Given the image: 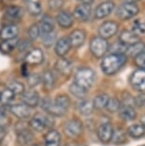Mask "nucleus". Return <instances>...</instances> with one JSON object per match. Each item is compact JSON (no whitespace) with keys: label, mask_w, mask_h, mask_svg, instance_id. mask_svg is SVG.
Segmentation results:
<instances>
[{"label":"nucleus","mask_w":145,"mask_h":146,"mask_svg":"<svg viewBox=\"0 0 145 146\" xmlns=\"http://www.w3.org/2000/svg\"><path fill=\"white\" fill-rule=\"evenodd\" d=\"M127 61V56L125 54L113 53L105 56L101 62V70L108 76L115 75L117 71L122 68V66Z\"/></svg>","instance_id":"nucleus-1"},{"label":"nucleus","mask_w":145,"mask_h":146,"mask_svg":"<svg viewBox=\"0 0 145 146\" xmlns=\"http://www.w3.org/2000/svg\"><path fill=\"white\" fill-rule=\"evenodd\" d=\"M95 74L91 68H81L75 76V83L88 91L95 83Z\"/></svg>","instance_id":"nucleus-2"},{"label":"nucleus","mask_w":145,"mask_h":146,"mask_svg":"<svg viewBox=\"0 0 145 146\" xmlns=\"http://www.w3.org/2000/svg\"><path fill=\"white\" fill-rule=\"evenodd\" d=\"M29 124L34 130L37 132H42L46 128L52 127L54 125V120L49 115L38 113V114H36L32 118Z\"/></svg>","instance_id":"nucleus-3"},{"label":"nucleus","mask_w":145,"mask_h":146,"mask_svg":"<svg viewBox=\"0 0 145 146\" xmlns=\"http://www.w3.org/2000/svg\"><path fill=\"white\" fill-rule=\"evenodd\" d=\"M109 44L107 40L104 38L97 36L93 38L91 43H90V51L93 54V56L100 58L106 54V52L108 51Z\"/></svg>","instance_id":"nucleus-4"},{"label":"nucleus","mask_w":145,"mask_h":146,"mask_svg":"<svg viewBox=\"0 0 145 146\" xmlns=\"http://www.w3.org/2000/svg\"><path fill=\"white\" fill-rule=\"evenodd\" d=\"M82 130H83L82 122L79 119H76V118L68 120L64 125L65 134L71 139L78 137L82 134Z\"/></svg>","instance_id":"nucleus-5"},{"label":"nucleus","mask_w":145,"mask_h":146,"mask_svg":"<svg viewBox=\"0 0 145 146\" xmlns=\"http://www.w3.org/2000/svg\"><path fill=\"white\" fill-rule=\"evenodd\" d=\"M138 13V7L133 2H126L119 7L117 11V15L120 19L126 20V19L134 17Z\"/></svg>","instance_id":"nucleus-6"},{"label":"nucleus","mask_w":145,"mask_h":146,"mask_svg":"<svg viewBox=\"0 0 145 146\" xmlns=\"http://www.w3.org/2000/svg\"><path fill=\"white\" fill-rule=\"evenodd\" d=\"M130 83L136 91L145 92V70L138 69L134 72L130 78Z\"/></svg>","instance_id":"nucleus-7"},{"label":"nucleus","mask_w":145,"mask_h":146,"mask_svg":"<svg viewBox=\"0 0 145 146\" xmlns=\"http://www.w3.org/2000/svg\"><path fill=\"white\" fill-rule=\"evenodd\" d=\"M119 30V25L115 21H106L103 24H101L99 29H98V34L100 37L107 39L112 37L113 35L117 34Z\"/></svg>","instance_id":"nucleus-8"},{"label":"nucleus","mask_w":145,"mask_h":146,"mask_svg":"<svg viewBox=\"0 0 145 146\" xmlns=\"http://www.w3.org/2000/svg\"><path fill=\"white\" fill-rule=\"evenodd\" d=\"M114 135V128L111 123L106 122L101 124L97 128V137L101 142H110L113 139Z\"/></svg>","instance_id":"nucleus-9"},{"label":"nucleus","mask_w":145,"mask_h":146,"mask_svg":"<svg viewBox=\"0 0 145 146\" xmlns=\"http://www.w3.org/2000/svg\"><path fill=\"white\" fill-rule=\"evenodd\" d=\"M41 107L43 108L45 112H47L48 114H50L52 115H56V117H61L63 115L66 111L63 109H61L60 107H58L54 103V101H53L51 98H44L42 101V105Z\"/></svg>","instance_id":"nucleus-10"},{"label":"nucleus","mask_w":145,"mask_h":146,"mask_svg":"<svg viewBox=\"0 0 145 146\" xmlns=\"http://www.w3.org/2000/svg\"><path fill=\"white\" fill-rule=\"evenodd\" d=\"M10 112L19 119H27L31 115V107L26 104H13L10 106Z\"/></svg>","instance_id":"nucleus-11"},{"label":"nucleus","mask_w":145,"mask_h":146,"mask_svg":"<svg viewBox=\"0 0 145 146\" xmlns=\"http://www.w3.org/2000/svg\"><path fill=\"white\" fill-rule=\"evenodd\" d=\"M91 4H80L77 7H75V11H73V17L79 21H86L91 15Z\"/></svg>","instance_id":"nucleus-12"},{"label":"nucleus","mask_w":145,"mask_h":146,"mask_svg":"<svg viewBox=\"0 0 145 146\" xmlns=\"http://www.w3.org/2000/svg\"><path fill=\"white\" fill-rule=\"evenodd\" d=\"M115 9V4L114 2L111 1H106L103 3L99 4L95 9V16L98 19L104 18L106 16H108L109 15H111L113 13V11Z\"/></svg>","instance_id":"nucleus-13"},{"label":"nucleus","mask_w":145,"mask_h":146,"mask_svg":"<svg viewBox=\"0 0 145 146\" xmlns=\"http://www.w3.org/2000/svg\"><path fill=\"white\" fill-rule=\"evenodd\" d=\"M25 60L28 64L38 65L41 64L43 62V60H44V54H43V52L39 48H35L27 54Z\"/></svg>","instance_id":"nucleus-14"},{"label":"nucleus","mask_w":145,"mask_h":146,"mask_svg":"<svg viewBox=\"0 0 145 146\" xmlns=\"http://www.w3.org/2000/svg\"><path fill=\"white\" fill-rule=\"evenodd\" d=\"M71 47H72V45H71L69 37L63 36V37L59 38V39L56 42V48H54V51H56V54L57 56H63L70 51Z\"/></svg>","instance_id":"nucleus-15"},{"label":"nucleus","mask_w":145,"mask_h":146,"mask_svg":"<svg viewBox=\"0 0 145 146\" xmlns=\"http://www.w3.org/2000/svg\"><path fill=\"white\" fill-rule=\"evenodd\" d=\"M21 98H22L24 104H26L29 107H36L39 104V95L34 90L24 92Z\"/></svg>","instance_id":"nucleus-16"},{"label":"nucleus","mask_w":145,"mask_h":146,"mask_svg":"<svg viewBox=\"0 0 145 146\" xmlns=\"http://www.w3.org/2000/svg\"><path fill=\"white\" fill-rule=\"evenodd\" d=\"M119 41L124 46H131L138 41H140L139 36L133 31H123L119 35Z\"/></svg>","instance_id":"nucleus-17"},{"label":"nucleus","mask_w":145,"mask_h":146,"mask_svg":"<svg viewBox=\"0 0 145 146\" xmlns=\"http://www.w3.org/2000/svg\"><path fill=\"white\" fill-rule=\"evenodd\" d=\"M56 70L63 76H70L73 70V64L67 58H59L54 64Z\"/></svg>","instance_id":"nucleus-18"},{"label":"nucleus","mask_w":145,"mask_h":146,"mask_svg":"<svg viewBox=\"0 0 145 146\" xmlns=\"http://www.w3.org/2000/svg\"><path fill=\"white\" fill-rule=\"evenodd\" d=\"M56 21L60 27L64 29H68L73 26V16L70 13H68L67 11H61L56 16Z\"/></svg>","instance_id":"nucleus-19"},{"label":"nucleus","mask_w":145,"mask_h":146,"mask_svg":"<svg viewBox=\"0 0 145 146\" xmlns=\"http://www.w3.org/2000/svg\"><path fill=\"white\" fill-rule=\"evenodd\" d=\"M18 28L16 25L10 24V25L4 26L0 31V38L2 40H9L17 37Z\"/></svg>","instance_id":"nucleus-20"},{"label":"nucleus","mask_w":145,"mask_h":146,"mask_svg":"<svg viewBox=\"0 0 145 146\" xmlns=\"http://www.w3.org/2000/svg\"><path fill=\"white\" fill-rule=\"evenodd\" d=\"M85 38H86L85 32H84L83 30H79V29L73 31L69 36L71 45L73 47H75V48L80 47L82 44L84 43V41H85Z\"/></svg>","instance_id":"nucleus-21"},{"label":"nucleus","mask_w":145,"mask_h":146,"mask_svg":"<svg viewBox=\"0 0 145 146\" xmlns=\"http://www.w3.org/2000/svg\"><path fill=\"white\" fill-rule=\"evenodd\" d=\"M54 28V24L53 18L49 15H45L44 17H43L40 26H39L41 36H44L46 35L53 33Z\"/></svg>","instance_id":"nucleus-22"},{"label":"nucleus","mask_w":145,"mask_h":146,"mask_svg":"<svg viewBox=\"0 0 145 146\" xmlns=\"http://www.w3.org/2000/svg\"><path fill=\"white\" fill-rule=\"evenodd\" d=\"M60 135L56 130L49 131L45 136V146H59Z\"/></svg>","instance_id":"nucleus-23"},{"label":"nucleus","mask_w":145,"mask_h":146,"mask_svg":"<svg viewBox=\"0 0 145 146\" xmlns=\"http://www.w3.org/2000/svg\"><path fill=\"white\" fill-rule=\"evenodd\" d=\"M56 76L53 73V71L47 70L44 72V74L42 75V82L44 87L47 90H52L56 85Z\"/></svg>","instance_id":"nucleus-24"},{"label":"nucleus","mask_w":145,"mask_h":146,"mask_svg":"<svg viewBox=\"0 0 145 146\" xmlns=\"http://www.w3.org/2000/svg\"><path fill=\"white\" fill-rule=\"evenodd\" d=\"M119 115L122 119H124L126 121L134 120L136 117V113L135 111V109L130 105H124V106L120 107Z\"/></svg>","instance_id":"nucleus-25"},{"label":"nucleus","mask_w":145,"mask_h":146,"mask_svg":"<svg viewBox=\"0 0 145 146\" xmlns=\"http://www.w3.org/2000/svg\"><path fill=\"white\" fill-rule=\"evenodd\" d=\"M19 44L18 38H13V39L3 40V42L0 43V51L3 54H10L17 47Z\"/></svg>","instance_id":"nucleus-26"},{"label":"nucleus","mask_w":145,"mask_h":146,"mask_svg":"<svg viewBox=\"0 0 145 146\" xmlns=\"http://www.w3.org/2000/svg\"><path fill=\"white\" fill-rule=\"evenodd\" d=\"M94 102L90 100H83L78 104V111L83 115H90L94 112Z\"/></svg>","instance_id":"nucleus-27"},{"label":"nucleus","mask_w":145,"mask_h":146,"mask_svg":"<svg viewBox=\"0 0 145 146\" xmlns=\"http://www.w3.org/2000/svg\"><path fill=\"white\" fill-rule=\"evenodd\" d=\"M17 140L20 144L22 145H28L31 144L34 140V135L28 128L18 132L17 133Z\"/></svg>","instance_id":"nucleus-28"},{"label":"nucleus","mask_w":145,"mask_h":146,"mask_svg":"<svg viewBox=\"0 0 145 146\" xmlns=\"http://www.w3.org/2000/svg\"><path fill=\"white\" fill-rule=\"evenodd\" d=\"M145 134V126L143 124H134L128 128V135L134 139H139Z\"/></svg>","instance_id":"nucleus-29"},{"label":"nucleus","mask_w":145,"mask_h":146,"mask_svg":"<svg viewBox=\"0 0 145 146\" xmlns=\"http://www.w3.org/2000/svg\"><path fill=\"white\" fill-rule=\"evenodd\" d=\"M144 44L140 42V41H138V42H136L135 44H133V45L131 46H127L126 47V52H125V54H128V56H136L138 54H139L140 53H142L144 50Z\"/></svg>","instance_id":"nucleus-30"},{"label":"nucleus","mask_w":145,"mask_h":146,"mask_svg":"<svg viewBox=\"0 0 145 146\" xmlns=\"http://www.w3.org/2000/svg\"><path fill=\"white\" fill-rule=\"evenodd\" d=\"M54 103L61 109H63L67 112V110L69 109L71 105V100L69 96L66 95H60L54 100Z\"/></svg>","instance_id":"nucleus-31"},{"label":"nucleus","mask_w":145,"mask_h":146,"mask_svg":"<svg viewBox=\"0 0 145 146\" xmlns=\"http://www.w3.org/2000/svg\"><path fill=\"white\" fill-rule=\"evenodd\" d=\"M15 98V95L12 91L6 88L3 92L1 93V96H0V102L3 103V105H8V104L12 103V101Z\"/></svg>","instance_id":"nucleus-32"},{"label":"nucleus","mask_w":145,"mask_h":146,"mask_svg":"<svg viewBox=\"0 0 145 146\" xmlns=\"http://www.w3.org/2000/svg\"><path fill=\"white\" fill-rule=\"evenodd\" d=\"M7 88L11 90L15 95H22L25 92V87L21 82L18 81H11L10 83H8Z\"/></svg>","instance_id":"nucleus-33"},{"label":"nucleus","mask_w":145,"mask_h":146,"mask_svg":"<svg viewBox=\"0 0 145 146\" xmlns=\"http://www.w3.org/2000/svg\"><path fill=\"white\" fill-rule=\"evenodd\" d=\"M109 96L107 95H98L95 98L94 100V106L95 108L97 109H103V108H106V105L108 103V100H109Z\"/></svg>","instance_id":"nucleus-34"},{"label":"nucleus","mask_w":145,"mask_h":146,"mask_svg":"<svg viewBox=\"0 0 145 146\" xmlns=\"http://www.w3.org/2000/svg\"><path fill=\"white\" fill-rule=\"evenodd\" d=\"M27 10H28L30 15H38L42 12V7H41V5L38 3V2L29 1L28 4H27Z\"/></svg>","instance_id":"nucleus-35"},{"label":"nucleus","mask_w":145,"mask_h":146,"mask_svg":"<svg viewBox=\"0 0 145 146\" xmlns=\"http://www.w3.org/2000/svg\"><path fill=\"white\" fill-rule=\"evenodd\" d=\"M70 92L73 94V96H75L77 98H83L84 96L87 95L88 91L83 89V88L79 87L78 85H76L75 82L70 86Z\"/></svg>","instance_id":"nucleus-36"},{"label":"nucleus","mask_w":145,"mask_h":146,"mask_svg":"<svg viewBox=\"0 0 145 146\" xmlns=\"http://www.w3.org/2000/svg\"><path fill=\"white\" fill-rule=\"evenodd\" d=\"M6 15L11 18H20L22 15V9L18 6H9L6 9Z\"/></svg>","instance_id":"nucleus-37"},{"label":"nucleus","mask_w":145,"mask_h":146,"mask_svg":"<svg viewBox=\"0 0 145 146\" xmlns=\"http://www.w3.org/2000/svg\"><path fill=\"white\" fill-rule=\"evenodd\" d=\"M120 107H121L120 101L117 100V98H109V100H108V103H107V105H106V109H107L109 112L115 113V112L119 111Z\"/></svg>","instance_id":"nucleus-38"},{"label":"nucleus","mask_w":145,"mask_h":146,"mask_svg":"<svg viewBox=\"0 0 145 146\" xmlns=\"http://www.w3.org/2000/svg\"><path fill=\"white\" fill-rule=\"evenodd\" d=\"M133 32L136 33L138 35L145 34V22L140 19H136L133 24Z\"/></svg>","instance_id":"nucleus-39"},{"label":"nucleus","mask_w":145,"mask_h":146,"mask_svg":"<svg viewBox=\"0 0 145 146\" xmlns=\"http://www.w3.org/2000/svg\"><path fill=\"white\" fill-rule=\"evenodd\" d=\"M115 143H122L125 141L126 139V135L125 132L122 129H117V130H114V135H113V139Z\"/></svg>","instance_id":"nucleus-40"},{"label":"nucleus","mask_w":145,"mask_h":146,"mask_svg":"<svg viewBox=\"0 0 145 146\" xmlns=\"http://www.w3.org/2000/svg\"><path fill=\"white\" fill-rule=\"evenodd\" d=\"M28 35H29V37L31 38L32 40H35L40 35L39 26H38L37 24H32L28 30Z\"/></svg>","instance_id":"nucleus-41"},{"label":"nucleus","mask_w":145,"mask_h":146,"mask_svg":"<svg viewBox=\"0 0 145 146\" xmlns=\"http://www.w3.org/2000/svg\"><path fill=\"white\" fill-rule=\"evenodd\" d=\"M42 81V76L38 74H32L28 78V83L31 87H35Z\"/></svg>","instance_id":"nucleus-42"},{"label":"nucleus","mask_w":145,"mask_h":146,"mask_svg":"<svg viewBox=\"0 0 145 146\" xmlns=\"http://www.w3.org/2000/svg\"><path fill=\"white\" fill-rule=\"evenodd\" d=\"M135 63L139 69L145 70V52L143 51L142 53L135 56Z\"/></svg>","instance_id":"nucleus-43"},{"label":"nucleus","mask_w":145,"mask_h":146,"mask_svg":"<svg viewBox=\"0 0 145 146\" xmlns=\"http://www.w3.org/2000/svg\"><path fill=\"white\" fill-rule=\"evenodd\" d=\"M42 38H43V43H44V45L46 47H51L54 43V41H56V34L53 32V33H51V34H48L44 35V36H42Z\"/></svg>","instance_id":"nucleus-44"},{"label":"nucleus","mask_w":145,"mask_h":146,"mask_svg":"<svg viewBox=\"0 0 145 146\" xmlns=\"http://www.w3.org/2000/svg\"><path fill=\"white\" fill-rule=\"evenodd\" d=\"M63 4H64L63 0H48L49 8L53 11H57V10L61 9Z\"/></svg>","instance_id":"nucleus-45"},{"label":"nucleus","mask_w":145,"mask_h":146,"mask_svg":"<svg viewBox=\"0 0 145 146\" xmlns=\"http://www.w3.org/2000/svg\"><path fill=\"white\" fill-rule=\"evenodd\" d=\"M8 121V115H7V107L3 106L0 108V126L4 127L6 122Z\"/></svg>","instance_id":"nucleus-46"},{"label":"nucleus","mask_w":145,"mask_h":146,"mask_svg":"<svg viewBox=\"0 0 145 146\" xmlns=\"http://www.w3.org/2000/svg\"><path fill=\"white\" fill-rule=\"evenodd\" d=\"M136 102L138 106H141V105H143V104H145V95L138 96V98H136Z\"/></svg>","instance_id":"nucleus-47"},{"label":"nucleus","mask_w":145,"mask_h":146,"mask_svg":"<svg viewBox=\"0 0 145 146\" xmlns=\"http://www.w3.org/2000/svg\"><path fill=\"white\" fill-rule=\"evenodd\" d=\"M6 137V130L4 129V127L0 126V143L3 141V139H5Z\"/></svg>","instance_id":"nucleus-48"},{"label":"nucleus","mask_w":145,"mask_h":146,"mask_svg":"<svg viewBox=\"0 0 145 146\" xmlns=\"http://www.w3.org/2000/svg\"><path fill=\"white\" fill-rule=\"evenodd\" d=\"M78 1H80L82 4H91L94 0H78Z\"/></svg>","instance_id":"nucleus-49"},{"label":"nucleus","mask_w":145,"mask_h":146,"mask_svg":"<svg viewBox=\"0 0 145 146\" xmlns=\"http://www.w3.org/2000/svg\"><path fill=\"white\" fill-rule=\"evenodd\" d=\"M141 124H143L144 126H145V115H143V117H142V118H141Z\"/></svg>","instance_id":"nucleus-50"},{"label":"nucleus","mask_w":145,"mask_h":146,"mask_svg":"<svg viewBox=\"0 0 145 146\" xmlns=\"http://www.w3.org/2000/svg\"><path fill=\"white\" fill-rule=\"evenodd\" d=\"M136 1H138V0H128V2H136Z\"/></svg>","instance_id":"nucleus-51"},{"label":"nucleus","mask_w":145,"mask_h":146,"mask_svg":"<svg viewBox=\"0 0 145 146\" xmlns=\"http://www.w3.org/2000/svg\"><path fill=\"white\" fill-rule=\"evenodd\" d=\"M73 146H84V145H73Z\"/></svg>","instance_id":"nucleus-52"},{"label":"nucleus","mask_w":145,"mask_h":146,"mask_svg":"<svg viewBox=\"0 0 145 146\" xmlns=\"http://www.w3.org/2000/svg\"><path fill=\"white\" fill-rule=\"evenodd\" d=\"M144 52H145V46H144Z\"/></svg>","instance_id":"nucleus-53"},{"label":"nucleus","mask_w":145,"mask_h":146,"mask_svg":"<svg viewBox=\"0 0 145 146\" xmlns=\"http://www.w3.org/2000/svg\"><path fill=\"white\" fill-rule=\"evenodd\" d=\"M0 96H1V93H0Z\"/></svg>","instance_id":"nucleus-54"},{"label":"nucleus","mask_w":145,"mask_h":146,"mask_svg":"<svg viewBox=\"0 0 145 146\" xmlns=\"http://www.w3.org/2000/svg\"><path fill=\"white\" fill-rule=\"evenodd\" d=\"M142 146H145V145H142Z\"/></svg>","instance_id":"nucleus-55"}]
</instances>
